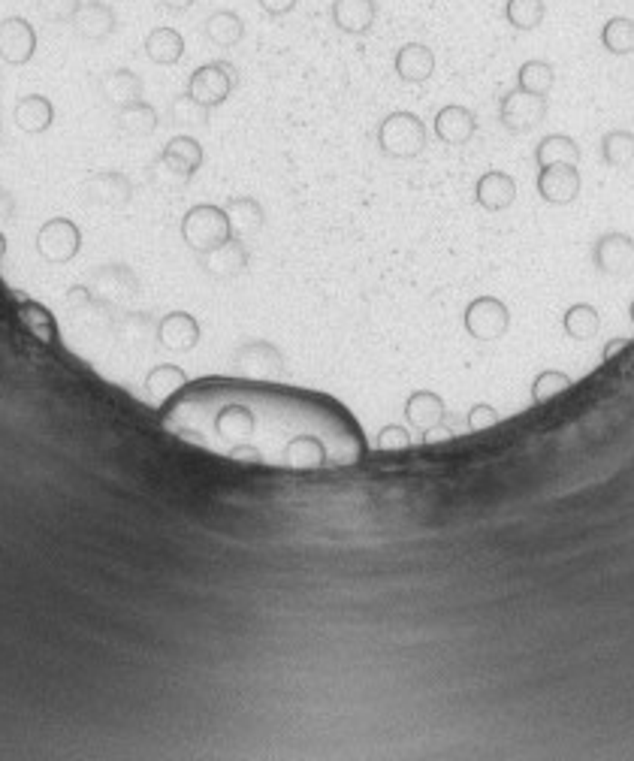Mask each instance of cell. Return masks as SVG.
Returning a JSON list of instances; mask_svg holds the SVG:
<instances>
[{
    "label": "cell",
    "instance_id": "obj_4",
    "mask_svg": "<svg viewBox=\"0 0 634 761\" xmlns=\"http://www.w3.org/2000/svg\"><path fill=\"white\" fill-rule=\"evenodd\" d=\"M498 112H502V124L507 130L525 133L547 115V103H543V97H538V94L514 88L511 94L502 97V109H498Z\"/></svg>",
    "mask_w": 634,
    "mask_h": 761
},
{
    "label": "cell",
    "instance_id": "obj_11",
    "mask_svg": "<svg viewBox=\"0 0 634 761\" xmlns=\"http://www.w3.org/2000/svg\"><path fill=\"white\" fill-rule=\"evenodd\" d=\"M330 15H332V24L339 27V31L362 36V34L371 31V24H375L378 4L375 0H335Z\"/></svg>",
    "mask_w": 634,
    "mask_h": 761
},
{
    "label": "cell",
    "instance_id": "obj_24",
    "mask_svg": "<svg viewBox=\"0 0 634 761\" xmlns=\"http://www.w3.org/2000/svg\"><path fill=\"white\" fill-rule=\"evenodd\" d=\"M82 0H34V13L45 18V22H54V24H63V22H72V15L79 13Z\"/></svg>",
    "mask_w": 634,
    "mask_h": 761
},
{
    "label": "cell",
    "instance_id": "obj_14",
    "mask_svg": "<svg viewBox=\"0 0 634 761\" xmlns=\"http://www.w3.org/2000/svg\"><path fill=\"white\" fill-rule=\"evenodd\" d=\"M475 130H477V121L466 106H447V109H441L438 118H435V133L450 145L468 142L471 136H475Z\"/></svg>",
    "mask_w": 634,
    "mask_h": 761
},
{
    "label": "cell",
    "instance_id": "obj_17",
    "mask_svg": "<svg viewBox=\"0 0 634 761\" xmlns=\"http://www.w3.org/2000/svg\"><path fill=\"white\" fill-rule=\"evenodd\" d=\"M534 160H538L541 167H552V163H571V167H574V163L580 160V149L571 136L550 133L541 140L538 151H534Z\"/></svg>",
    "mask_w": 634,
    "mask_h": 761
},
{
    "label": "cell",
    "instance_id": "obj_10",
    "mask_svg": "<svg viewBox=\"0 0 634 761\" xmlns=\"http://www.w3.org/2000/svg\"><path fill=\"white\" fill-rule=\"evenodd\" d=\"M226 233H230V226H226V217L217 212V208H194V212L187 215L185 221V236L190 245H197V248H215V245L226 242Z\"/></svg>",
    "mask_w": 634,
    "mask_h": 761
},
{
    "label": "cell",
    "instance_id": "obj_25",
    "mask_svg": "<svg viewBox=\"0 0 634 761\" xmlns=\"http://www.w3.org/2000/svg\"><path fill=\"white\" fill-rule=\"evenodd\" d=\"M109 94H115L118 100H130L139 94V79L133 76L130 70H115L112 76L106 79Z\"/></svg>",
    "mask_w": 634,
    "mask_h": 761
},
{
    "label": "cell",
    "instance_id": "obj_1",
    "mask_svg": "<svg viewBox=\"0 0 634 761\" xmlns=\"http://www.w3.org/2000/svg\"><path fill=\"white\" fill-rule=\"evenodd\" d=\"M178 441L215 457L287 471L348 468L366 457L360 423L341 402L308 390L212 378L163 405Z\"/></svg>",
    "mask_w": 634,
    "mask_h": 761
},
{
    "label": "cell",
    "instance_id": "obj_9",
    "mask_svg": "<svg viewBox=\"0 0 634 761\" xmlns=\"http://www.w3.org/2000/svg\"><path fill=\"white\" fill-rule=\"evenodd\" d=\"M538 194L552 206H565L580 194V172L571 163H552L541 167L538 176Z\"/></svg>",
    "mask_w": 634,
    "mask_h": 761
},
{
    "label": "cell",
    "instance_id": "obj_30",
    "mask_svg": "<svg viewBox=\"0 0 634 761\" xmlns=\"http://www.w3.org/2000/svg\"><path fill=\"white\" fill-rule=\"evenodd\" d=\"M163 9H169V13H187L190 6L197 4V0H158Z\"/></svg>",
    "mask_w": 634,
    "mask_h": 761
},
{
    "label": "cell",
    "instance_id": "obj_28",
    "mask_svg": "<svg viewBox=\"0 0 634 761\" xmlns=\"http://www.w3.org/2000/svg\"><path fill=\"white\" fill-rule=\"evenodd\" d=\"M260 9L272 18H281V15H290L296 9L299 0H257Z\"/></svg>",
    "mask_w": 634,
    "mask_h": 761
},
{
    "label": "cell",
    "instance_id": "obj_16",
    "mask_svg": "<svg viewBox=\"0 0 634 761\" xmlns=\"http://www.w3.org/2000/svg\"><path fill=\"white\" fill-rule=\"evenodd\" d=\"M145 54L154 63H176L181 54H185V36H181L176 27H154V31L145 36Z\"/></svg>",
    "mask_w": 634,
    "mask_h": 761
},
{
    "label": "cell",
    "instance_id": "obj_5",
    "mask_svg": "<svg viewBox=\"0 0 634 761\" xmlns=\"http://www.w3.org/2000/svg\"><path fill=\"white\" fill-rule=\"evenodd\" d=\"M507 308L502 299H493V296H480L475 299V303L468 305V312H466V326H468V332L475 335V339H498V335H504L507 330Z\"/></svg>",
    "mask_w": 634,
    "mask_h": 761
},
{
    "label": "cell",
    "instance_id": "obj_19",
    "mask_svg": "<svg viewBox=\"0 0 634 761\" xmlns=\"http://www.w3.org/2000/svg\"><path fill=\"white\" fill-rule=\"evenodd\" d=\"M543 15H547L543 0H507L504 6L507 24L516 27V31H534L543 22Z\"/></svg>",
    "mask_w": 634,
    "mask_h": 761
},
{
    "label": "cell",
    "instance_id": "obj_31",
    "mask_svg": "<svg viewBox=\"0 0 634 761\" xmlns=\"http://www.w3.org/2000/svg\"><path fill=\"white\" fill-rule=\"evenodd\" d=\"M625 344H629V339H616V342H610V344H607V348H604V357H613V353H616V351H622Z\"/></svg>",
    "mask_w": 634,
    "mask_h": 761
},
{
    "label": "cell",
    "instance_id": "obj_23",
    "mask_svg": "<svg viewBox=\"0 0 634 761\" xmlns=\"http://www.w3.org/2000/svg\"><path fill=\"white\" fill-rule=\"evenodd\" d=\"M634 158V136L625 130H613L604 136V160L613 167H625Z\"/></svg>",
    "mask_w": 634,
    "mask_h": 761
},
{
    "label": "cell",
    "instance_id": "obj_13",
    "mask_svg": "<svg viewBox=\"0 0 634 761\" xmlns=\"http://www.w3.org/2000/svg\"><path fill=\"white\" fill-rule=\"evenodd\" d=\"M435 70V54L429 45L408 43L396 52V72L405 82H426Z\"/></svg>",
    "mask_w": 634,
    "mask_h": 761
},
{
    "label": "cell",
    "instance_id": "obj_29",
    "mask_svg": "<svg viewBox=\"0 0 634 761\" xmlns=\"http://www.w3.org/2000/svg\"><path fill=\"white\" fill-rule=\"evenodd\" d=\"M233 212L239 217V224L245 226H257L260 224V208L248 203V199H242V203H233Z\"/></svg>",
    "mask_w": 634,
    "mask_h": 761
},
{
    "label": "cell",
    "instance_id": "obj_18",
    "mask_svg": "<svg viewBox=\"0 0 634 761\" xmlns=\"http://www.w3.org/2000/svg\"><path fill=\"white\" fill-rule=\"evenodd\" d=\"M552 82H556V72H552V63L547 61H525L520 70H516V88L529 91V94L547 97Z\"/></svg>",
    "mask_w": 634,
    "mask_h": 761
},
{
    "label": "cell",
    "instance_id": "obj_21",
    "mask_svg": "<svg viewBox=\"0 0 634 761\" xmlns=\"http://www.w3.org/2000/svg\"><path fill=\"white\" fill-rule=\"evenodd\" d=\"M40 248H45L49 257H70L72 251H76V230L72 226H63V224H52L49 230L40 236Z\"/></svg>",
    "mask_w": 634,
    "mask_h": 761
},
{
    "label": "cell",
    "instance_id": "obj_22",
    "mask_svg": "<svg viewBox=\"0 0 634 761\" xmlns=\"http://www.w3.org/2000/svg\"><path fill=\"white\" fill-rule=\"evenodd\" d=\"M601 40L610 52L629 54L634 49V24L629 22V18H613V22H607Z\"/></svg>",
    "mask_w": 634,
    "mask_h": 761
},
{
    "label": "cell",
    "instance_id": "obj_3",
    "mask_svg": "<svg viewBox=\"0 0 634 761\" xmlns=\"http://www.w3.org/2000/svg\"><path fill=\"white\" fill-rule=\"evenodd\" d=\"M36 52V31L24 15L0 18V58L6 63H27Z\"/></svg>",
    "mask_w": 634,
    "mask_h": 761
},
{
    "label": "cell",
    "instance_id": "obj_15",
    "mask_svg": "<svg viewBox=\"0 0 634 761\" xmlns=\"http://www.w3.org/2000/svg\"><path fill=\"white\" fill-rule=\"evenodd\" d=\"M203 36L208 43L221 45V49H230L245 36V22L233 9H215L203 22Z\"/></svg>",
    "mask_w": 634,
    "mask_h": 761
},
{
    "label": "cell",
    "instance_id": "obj_12",
    "mask_svg": "<svg viewBox=\"0 0 634 761\" xmlns=\"http://www.w3.org/2000/svg\"><path fill=\"white\" fill-rule=\"evenodd\" d=\"M477 203L489 212H502L516 199V181L507 172H486L475 188Z\"/></svg>",
    "mask_w": 634,
    "mask_h": 761
},
{
    "label": "cell",
    "instance_id": "obj_26",
    "mask_svg": "<svg viewBox=\"0 0 634 761\" xmlns=\"http://www.w3.org/2000/svg\"><path fill=\"white\" fill-rule=\"evenodd\" d=\"M565 387H571V378L559 375V371H543V375L534 380V399H550L552 393H562Z\"/></svg>",
    "mask_w": 634,
    "mask_h": 761
},
{
    "label": "cell",
    "instance_id": "obj_32",
    "mask_svg": "<svg viewBox=\"0 0 634 761\" xmlns=\"http://www.w3.org/2000/svg\"><path fill=\"white\" fill-rule=\"evenodd\" d=\"M631 321H634V303H631Z\"/></svg>",
    "mask_w": 634,
    "mask_h": 761
},
{
    "label": "cell",
    "instance_id": "obj_27",
    "mask_svg": "<svg viewBox=\"0 0 634 761\" xmlns=\"http://www.w3.org/2000/svg\"><path fill=\"white\" fill-rule=\"evenodd\" d=\"M169 154H172V158H178V160H185L187 167H197V163H199V149H197L194 140H176V142L169 145Z\"/></svg>",
    "mask_w": 634,
    "mask_h": 761
},
{
    "label": "cell",
    "instance_id": "obj_8",
    "mask_svg": "<svg viewBox=\"0 0 634 761\" xmlns=\"http://www.w3.org/2000/svg\"><path fill=\"white\" fill-rule=\"evenodd\" d=\"M595 266L607 275H625L634 269V239L625 233H607L595 242Z\"/></svg>",
    "mask_w": 634,
    "mask_h": 761
},
{
    "label": "cell",
    "instance_id": "obj_20",
    "mask_svg": "<svg viewBox=\"0 0 634 761\" xmlns=\"http://www.w3.org/2000/svg\"><path fill=\"white\" fill-rule=\"evenodd\" d=\"M565 332L571 335V339H589V335H595L598 332V326H601V321H598V312L592 305H583V303H577V305H571L568 312H565Z\"/></svg>",
    "mask_w": 634,
    "mask_h": 761
},
{
    "label": "cell",
    "instance_id": "obj_2",
    "mask_svg": "<svg viewBox=\"0 0 634 761\" xmlns=\"http://www.w3.org/2000/svg\"><path fill=\"white\" fill-rule=\"evenodd\" d=\"M378 140H380V149H384L387 154H396V158H414V154L423 149L426 130H423V124L417 115L396 112L380 124Z\"/></svg>",
    "mask_w": 634,
    "mask_h": 761
},
{
    "label": "cell",
    "instance_id": "obj_7",
    "mask_svg": "<svg viewBox=\"0 0 634 761\" xmlns=\"http://www.w3.org/2000/svg\"><path fill=\"white\" fill-rule=\"evenodd\" d=\"M70 24L76 27V34L82 36V40H88V43H103L106 36L115 34L118 15H115L112 6L103 4V0H88V4L79 6V13L72 15Z\"/></svg>",
    "mask_w": 634,
    "mask_h": 761
},
{
    "label": "cell",
    "instance_id": "obj_6",
    "mask_svg": "<svg viewBox=\"0 0 634 761\" xmlns=\"http://www.w3.org/2000/svg\"><path fill=\"white\" fill-rule=\"evenodd\" d=\"M233 91V67L230 63H206L194 72L190 79V94H194L197 103L203 106H215L226 100V94Z\"/></svg>",
    "mask_w": 634,
    "mask_h": 761
}]
</instances>
